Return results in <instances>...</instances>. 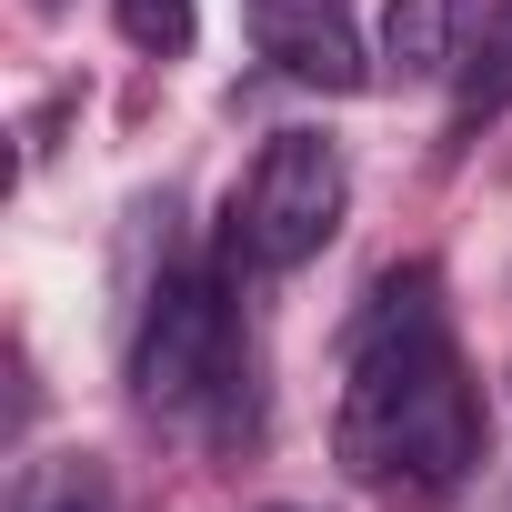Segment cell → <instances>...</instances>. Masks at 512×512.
I'll return each mask as SVG.
<instances>
[{
	"label": "cell",
	"mask_w": 512,
	"mask_h": 512,
	"mask_svg": "<svg viewBox=\"0 0 512 512\" xmlns=\"http://www.w3.org/2000/svg\"><path fill=\"white\" fill-rule=\"evenodd\" d=\"M41 512H111V492H101V472H91V462H61V472H51V492H41Z\"/></svg>",
	"instance_id": "cell-7"
},
{
	"label": "cell",
	"mask_w": 512,
	"mask_h": 512,
	"mask_svg": "<svg viewBox=\"0 0 512 512\" xmlns=\"http://www.w3.org/2000/svg\"><path fill=\"white\" fill-rule=\"evenodd\" d=\"M352 171L322 131H272L251 181L231 191V231H221V262L231 272H302L312 251L342 231Z\"/></svg>",
	"instance_id": "cell-3"
},
{
	"label": "cell",
	"mask_w": 512,
	"mask_h": 512,
	"mask_svg": "<svg viewBox=\"0 0 512 512\" xmlns=\"http://www.w3.org/2000/svg\"><path fill=\"white\" fill-rule=\"evenodd\" d=\"M332 452L352 482L392 502H452L482 472V402L442 322V272L402 262L372 282L352 352H342V402H332Z\"/></svg>",
	"instance_id": "cell-1"
},
{
	"label": "cell",
	"mask_w": 512,
	"mask_h": 512,
	"mask_svg": "<svg viewBox=\"0 0 512 512\" xmlns=\"http://www.w3.org/2000/svg\"><path fill=\"white\" fill-rule=\"evenodd\" d=\"M241 372H251V352H241L231 272L221 262H171L151 282V302H141V332H131V392L151 412H201Z\"/></svg>",
	"instance_id": "cell-2"
},
{
	"label": "cell",
	"mask_w": 512,
	"mask_h": 512,
	"mask_svg": "<svg viewBox=\"0 0 512 512\" xmlns=\"http://www.w3.org/2000/svg\"><path fill=\"white\" fill-rule=\"evenodd\" d=\"M452 21H462V0H392L382 11V71L392 81H442L452 71Z\"/></svg>",
	"instance_id": "cell-5"
},
{
	"label": "cell",
	"mask_w": 512,
	"mask_h": 512,
	"mask_svg": "<svg viewBox=\"0 0 512 512\" xmlns=\"http://www.w3.org/2000/svg\"><path fill=\"white\" fill-rule=\"evenodd\" d=\"M111 11H121V41L131 51H151V61L191 51V0H111Z\"/></svg>",
	"instance_id": "cell-6"
},
{
	"label": "cell",
	"mask_w": 512,
	"mask_h": 512,
	"mask_svg": "<svg viewBox=\"0 0 512 512\" xmlns=\"http://www.w3.org/2000/svg\"><path fill=\"white\" fill-rule=\"evenodd\" d=\"M241 21H251V51L302 91H362L372 81L342 0H241Z\"/></svg>",
	"instance_id": "cell-4"
},
{
	"label": "cell",
	"mask_w": 512,
	"mask_h": 512,
	"mask_svg": "<svg viewBox=\"0 0 512 512\" xmlns=\"http://www.w3.org/2000/svg\"><path fill=\"white\" fill-rule=\"evenodd\" d=\"M512 101V31L492 41V71H472V91H462V121H482V111H502Z\"/></svg>",
	"instance_id": "cell-8"
},
{
	"label": "cell",
	"mask_w": 512,
	"mask_h": 512,
	"mask_svg": "<svg viewBox=\"0 0 512 512\" xmlns=\"http://www.w3.org/2000/svg\"><path fill=\"white\" fill-rule=\"evenodd\" d=\"M262 512H312V502H262Z\"/></svg>",
	"instance_id": "cell-9"
}]
</instances>
